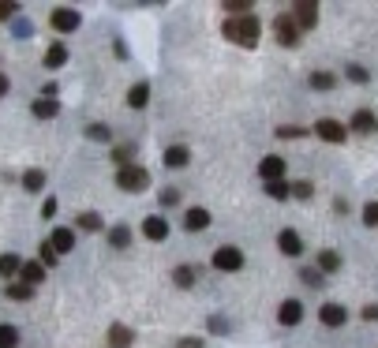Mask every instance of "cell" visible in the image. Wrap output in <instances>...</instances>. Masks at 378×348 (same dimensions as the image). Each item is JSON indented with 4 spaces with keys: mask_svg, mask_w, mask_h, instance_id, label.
Instances as JSON below:
<instances>
[{
    "mask_svg": "<svg viewBox=\"0 0 378 348\" xmlns=\"http://www.w3.org/2000/svg\"><path fill=\"white\" fill-rule=\"evenodd\" d=\"M221 34L229 38L232 45H244V49H255L259 45V34H262V23L259 15H236V19H225L221 23Z\"/></svg>",
    "mask_w": 378,
    "mask_h": 348,
    "instance_id": "6da1fadb",
    "label": "cell"
},
{
    "mask_svg": "<svg viewBox=\"0 0 378 348\" xmlns=\"http://www.w3.org/2000/svg\"><path fill=\"white\" fill-rule=\"evenodd\" d=\"M116 187L127 195H139L150 187V172L142 165H124V169H116Z\"/></svg>",
    "mask_w": 378,
    "mask_h": 348,
    "instance_id": "7a4b0ae2",
    "label": "cell"
},
{
    "mask_svg": "<svg viewBox=\"0 0 378 348\" xmlns=\"http://www.w3.org/2000/svg\"><path fill=\"white\" fill-rule=\"evenodd\" d=\"M210 263H214V270H221V273H240L247 258H244V251H240L236 243H225V247H217V251H214Z\"/></svg>",
    "mask_w": 378,
    "mask_h": 348,
    "instance_id": "3957f363",
    "label": "cell"
},
{
    "mask_svg": "<svg viewBox=\"0 0 378 348\" xmlns=\"http://www.w3.org/2000/svg\"><path fill=\"white\" fill-rule=\"evenodd\" d=\"M300 34H303V30L296 27L292 12H281L277 19H273V38H277V45H285V49H296V45H300Z\"/></svg>",
    "mask_w": 378,
    "mask_h": 348,
    "instance_id": "277c9868",
    "label": "cell"
},
{
    "mask_svg": "<svg viewBox=\"0 0 378 348\" xmlns=\"http://www.w3.org/2000/svg\"><path fill=\"white\" fill-rule=\"evenodd\" d=\"M315 131L323 142H333V146H341L344 139H349V124H341V120H333V116H323V120H315Z\"/></svg>",
    "mask_w": 378,
    "mask_h": 348,
    "instance_id": "5b68a950",
    "label": "cell"
},
{
    "mask_svg": "<svg viewBox=\"0 0 378 348\" xmlns=\"http://www.w3.org/2000/svg\"><path fill=\"white\" fill-rule=\"evenodd\" d=\"M49 27L56 30V34H75V30L83 27V15H79L75 8H53Z\"/></svg>",
    "mask_w": 378,
    "mask_h": 348,
    "instance_id": "8992f818",
    "label": "cell"
},
{
    "mask_svg": "<svg viewBox=\"0 0 378 348\" xmlns=\"http://www.w3.org/2000/svg\"><path fill=\"white\" fill-rule=\"evenodd\" d=\"M292 19L300 30H315L318 27V4L315 0H300V4H292Z\"/></svg>",
    "mask_w": 378,
    "mask_h": 348,
    "instance_id": "52a82bcc",
    "label": "cell"
},
{
    "mask_svg": "<svg viewBox=\"0 0 378 348\" xmlns=\"http://www.w3.org/2000/svg\"><path fill=\"white\" fill-rule=\"evenodd\" d=\"M349 131H356V135H375L378 131V116L371 113V109H356L349 120Z\"/></svg>",
    "mask_w": 378,
    "mask_h": 348,
    "instance_id": "ba28073f",
    "label": "cell"
},
{
    "mask_svg": "<svg viewBox=\"0 0 378 348\" xmlns=\"http://www.w3.org/2000/svg\"><path fill=\"white\" fill-rule=\"evenodd\" d=\"M277 247H281V255L300 258V255H303V240H300V232H296V228H281V232H277Z\"/></svg>",
    "mask_w": 378,
    "mask_h": 348,
    "instance_id": "9c48e42d",
    "label": "cell"
},
{
    "mask_svg": "<svg viewBox=\"0 0 378 348\" xmlns=\"http://www.w3.org/2000/svg\"><path fill=\"white\" fill-rule=\"evenodd\" d=\"M142 236H147V240H154V243L168 240V221L162 217V213H150V217H142Z\"/></svg>",
    "mask_w": 378,
    "mask_h": 348,
    "instance_id": "30bf717a",
    "label": "cell"
},
{
    "mask_svg": "<svg viewBox=\"0 0 378 348\" xmlns=\"http://www.w3.org/2000/svg\"><path fill=\"white\" fill-rule=\"evenodd\" d=\"M277 322H281V326H300V322H303V304H300V299H281Z\"/></svg>",
    "mask_w": 378,
    "mask_h": 348,
    "instance_id": "8fae6325",
    "label": "cell"
},
{
    "mask_svg": "<svg viewBox=\"0 0 378 348\" xmlns=\"http://www.w3.org/2000/svg\"><path fill=\"white\" fill-rule=\"evenodd\" d=\"M210 210H203V206H191L188 213H184V232H206L210 228Z\"/></svg>",
    "mask_w": 378,
    "mask_h": 348,
    "instance_id": "7c38bea8",
    "label": "cell"
},
{
    "mask_svg": "<svg viewBox=\"0 0 378 348\" xmlns=\"http://www.w3.org/2000/svg\"><path fill=\"white\" fill-rule=\"evenodd\" d=\"M318 322L329 326V330H337V326H344V322H349V311H344L341 304H323V307H318Z\"/></svg>",
    "mask_w": 378,
    "mask_h": 348,
    "instance_id": "4fadbf2b",
    "label": "cell"
},
{
    "mask_svg": "<svg viewBox=\"0 0 378 348\" xmlns=\"http://www.w3.org/2000/svg\"><path fill=\"white\" fill-rule=\"evenodd\" d=\"M259 176L266 180V184H270V180H285V157L266 154V157L259 161Z\"/></svg>",
    "mask_w": 378,
    "mask_h": 348,
    "instance_id": "5bb4252c",
    "label": "cell"
},
{
    "mask_svg": "<svg viewBox=\"0 0 378 348\" xmlns=\"http://www.w3.org/2000/svg\"><path fill=\"white\" fill-rule=\"evenodd\" d=\"M105 337H109V348H131L135 345V330L124 326V322H112Z\"/></svg>",
    "mask_w": 378,
    "mask_h": 348,
    "instance_id": "9a60e30c",
    "label": "cell"
},
{
    "mask_svg": "<svg viewBox=\"0 0 378 348\" xmlns=\"http://www.w3.org/2000/svg\"><path fill=\"white\" fill-rule=\"evenodd\" d=\"M135 236H131V225H112L109 228V247L112 251H131Z\"/></svg>",
    "mask_w": 378,
    "mask_h": 348,
    "instance_id": "2e32d148",
    "label": "cell"
},
{
    "mask_svg": "<svg viewBox=\"0 0 378 348\" xmlns=\"http://www.w3.org/2000/svg\"><path fill=\"white\" fill-rule=\"evenodd\" d=\"M49 243H53V251H56V255H68V251H75V232L60 225V228H53Z\"/></svg>",
    "mask_w": 378,
    "mask_h": 348,
    "instance_id": "e0dca14e",
    "label": "cell"
},
{
    "mask_svg": "<svg viewBox=\"0 0 378 348\" xmlns=\"http://www.w3.org/2000/svg\"><path fill=\"white\" fill-rule=\"evenodd\" d=\"M162 161L168 165V169H184V165L191 161V150L184 146V142H173V146L165 150V157H162Z\"/></svg>",
    "mask_w": 378,
    "mask_h": 348,
    "instance_id": "ac0fdd59",
    "label": "cell"
},
{
    "mask_svg": "<svg viewBox=\"0 0 378 348\" xmlns=\"http://www.w3.org/2000/svg\"><path fill=\"white\" fill-rule=\"evenodd\" d=\"M19 270H23V258L12 255V251H4V255H0V278H4V281H19Z\"/></svg>",
    "mask_w": 378,
    "mask_h": 348,
    "instance_id": "d6986e66",
    "label": "cell"
},
{
    "mask_svg": "<svg viewBox=\"0 0 378 348\" xmlns=\"http://www.w3.org/2000/svg\"><path fill=\"white\" fill-rule=\"evenodd\" d=\"M127 105H131V109H147L150 105V83H147V79H139V83L127 90Z\"/></svg>",
    "mask_w": 378,
    "mask_h": 348,
    "instance_id": "ffe728a7",
    "label": "cell"
},
{
    "mask_svg": "<svg viewBox=\"0 0 378 348\" xmlns=\"http://www.w3.org/2000/svg\"><path fill=\"white\" fill-rule=\"evenodd\" d=\"M64 64H68V45H64V42H53L49 49H45V68L56 71V68H64Z\"/></svg>",
    "mask_w": 378,
    "mask_h": 348,
    "instance_id": "44dd1931",
    "label": "cell"
},
{
    "mask_svg": "<svg viewBox=\"0 0 378 348\" xmlns=\"http://www.w3.org/2000/svg\"><path fill=\"white\" fill-rule=\"evenodd\" d=\"M19 281H23V284H30V289H38V284L45 281V266H42V263H23Z\"/></svg>",
    "mask_w": 378,
    "mask_h": 348,
    "instance_id": "7402d4cb",
    "label": "cell"
},
{
    "mask_svg": "<svg viewBox=\"0 0 378 348\" xmlns=\"http://www.w3.org/2000/svg\"><path fill=\"white\" fill-rule=\"evenodd\" d=\"M30 113H34L38 120H53V116L60 113V101L56 98H38L34 105H30Z\"/></svg>",
    "mask_w": 378,
    "mask_h": 348,
    "instance_id": "603a6c76",
    "label": "cell"
},
{
    "mask_svg": "<svg viewBox=\"0 0 378 348\" xmlns=\"http://www.w3.org/2000/svg\"><path fill=\"white\" fill-rule=\"evenodd\" d=\"M4 296L15 299V304H27V299H34V289H30V284H23V281H8L4 284Z\"/></svg>",
    "mask_w": 378,
    "mask_h": 348,
    "instance_id": "cb8c5ba5",
    "label": "cell"
},
{
    "mask_svg": "<svg viewBox=\"0 0 378 348\" xmlns=\"http://www.w3.org/2000/svg\"><path fill=\"white\" fill-rule=\"evenodd\" d=\"M42 187H45V169H27V172H23V191L38 195Z\"/></svg>",
    "mask_w": 378,
    "mask_h": 348,
    "instance_id": "d4e9b609",
    "label": "cell"
},
{
    "mask_svg": "<svg viewBox=\"0 0 378 348\" xmlns=\"http://www.w3.org/2000/svg\"><path fill=\"white\" fill-rule=\"evenodd\" d=\"M333 86H337V75H333V71H311V90L326 94V90H333Z\"/></svg>",
    "mask_w": 378,
    "mask_h": 348,
    "instance_id": "484cf974",
    "label": "cell"
},
{
    "mask_svg": "<svg viewBox=\"0 0 378 348\" xmlns=\"http://www.w3.org/2000/svg\"><path fill=\"white\" fill-rule=\"evenodd\" d=\"M318 270H323V273H337V270H341V255H337L333 247L318 251Z\"/></svg>",
    "mask_w": 378,
    "mask_h": 348,
    "instance_id": "4316f807",
    "label": "cell"
},
{
    "mask_svg": "<svg viewBox=\"0 0 378 348\" xmlns=\"http://www.w3.org/2000/svg\"><path fill=\"white\" fill-rule=\"evenodd\" d=\"M173 281H176V289H191V284L199 281V270H195V266H176Z\"/></svg>",
    "mask_w": 378,
    "mask_h": 348,
    "instance_id": "83f0119b",
    "label": "cell"
},
{
    "mask_svg": "<svg viewBox=\"0 0 378 348\" xmlns=\"http://www.w3.org/2000/svg\"><path fill=\"white\" fill-rule=\"evenodd\" d=\"M221 12H229V19H236V15H251L255 4L251 0H221Z\"/></svg>",
    "mask_w": 378,
    "mask_h": 348,
    "instance_id": "f1b7e54d",
    "label": "cell"
},
{
    "mask_svg": "<svg viewBox=\"0 0 378 348\" xmlns=\"http://www.w3.org/2000/svg\"><path fill=\"white\" fill-rule=\"evenodd\" d=\"M131 157H135V142H120V146H112V161H116L120 169H124V165H135Z\"/></svg>",
    "mask_w": 378,
    "mask_h": 348,
    "instance_id": "f546056e",
    "label": "cell"
},
{
    "mask_svg": "<svg viewBox=\"0 0 378 348\" xmlns=\"http://www.w3.org/2000/svg\"><path fill=\"white\" fill-rule=\"evenodd\" d=\"M75 221H79V228H83V232H101V213H94V210H83Z\"/></svg>",
    "mask_w": 378,
    "mask_h": 348,
    "instance_id": "4dcf8cb0",
    "label": "cell"
},
{
    "mask_svg": "<svg viewBox=\"0 0 378 348\" xmlns=\"http://www.w3.org/2000/svg\"><path fill=\"white\" fill-rule=\"evenodd\" d=\"M266 195H270V199H281V202H285L288 195H292V184H288V180H270V184H266Z\"/></svg>",
    "mask_w": 378,
    "mask_h": 348,
    "instance_id": "1f68e13d",
    "label": "cell"
},
{
    "mask_svg": "<svg viewBox=\"0 0 378 348\" xmlns=\"http://www.w3.org/2000/svg\"><path fill=\"white\" fill-rule=\"evenodd\" d=\"M273 135H277V139H303V135H311V128H300V124H281Z\"/></svg>",
    "mask_w": 378,
    "mask_h": 348,
    "instance_id": "d6a6232c",
    "label": "cell"
},
{
    "mask_svg": "<svg viewBox=\"0 0 378 348\" xmlns=\"http://www.w3.org/2000/svg\"><path fill=\"white\" fill-rule=\"evenodd\" d=\"M300 281H303V284H311V289H323V284H326V273L318 270V266H315V270L307 266V270H300Z\"/></svg>",
    "mask_w": 378,
    "mask_h": 348,
    "instance_id": "836d02e7",
    "label": "cell"
},
{
    "mask_svg": "<svg viewBox=\"0 0 378 348\" xmlns=\"http://www.w3.org/2000/svg\"><path fill=\"white\" fill-rule=\"evenodd\" d=\"M86 139H90V142H109L112 131L105 128V124H86Z\"/></svg>",
    "mask_w": 378,
    "mask_h": 348,
    "instance_id": "e575fe53",
    "label": "cell"
},
{
    "mask_svg": "<svg viewBox=\"0 0 378 348\" xmlns=\"http://www.w3.org/2000/svg\"><path fill=\"white\" fill-rule=\"evenodd\" d=\"M344 75H349L352 83H360V86H364V83H371V71H367L364 64H349V68H344Z\"/></svg>",
    "mask_w": 378,
    "mask_h": 348,
    "instance_id": "d590c367",
    "label": "cell"
},
{
    "mask_svg": "<svg viewBox=\"0 0 378 348\" xmlns=\"http://www.w3.org/2000/svg\"><path fill=\"white\" fill-rule=\"evenodd\" d=\"M56 258H60V255H56V251H53V243L45 240L42 247H38V263H42L45 270H49V266H56Z\"/></svg>",
    "mask_w": 378,
    "mask_h": 348,
    "instance_id": "8d00e7d4",
    "label": "cell"
},
{
    "mask_svg": "<svg viewBox=\"0 0 378 348\" xmlns=\"http://www.w3.org/2000/svg\"><path fill=\"white\" fill-rule=\"evenodd\" d=\"M15 345H19V330L4 322V326H0V348H15Z\"/></svg>",
    "mask_w": 378,
    "mask_h": 348,
    "instance_id": "74e56055",
    "label": "cell"
},
{
    "mask_svg": "<svg viewBox=\"0 0 378 348\" xmlns=\"http://www.w3.org/2000/svg\"><path fill=\"white\" fill-rule=\"evenodd\" d=\"M292 195H296V199H303V202H307L311 195H315V187H311V180H296V184H292Z\"/></svg>",
    "mask_w": 378,
    "mask_h": 348,
    "instance_id": "f35d334b",
    "label": "cell"
},
{
    "mask_svg": "<svg viewBox=\"0 0 378 348\" xmlns=\"http://www.w3.org/2000/svg\"><path fill=\"white\" fill-rule=\"evenodd\" d=\"M364 225L378 228V202H367V206H364Z\"/></svg>",
    "mask_w": 378,
    "mask_h": 348,
    "instance_id": "ab89813d",
    "label": "cell"
},
{
    "mask_svg": "<svg viewBox=\"0 0 378 348\" xmlns=\"http://www.w3.org/2000/svg\"><path fill=\"white\" fill-rule=\"evenodd\" d=\"M210 334H229V319H221V314H210Z\"/></svg>",
    "mask_w": 378,
    "mask_h": 348,
    "instance_id": "60d3db41",
    "label": "cell"
},
{
    "mask_svg": "<svg viewBox=\"0 0 378 348\" xmlns=\"http://www.w3.org/2000/svg\"><path fill=\"white\" fill-rule=\"evenodd\" d=\"M19 15V4H12V0H0V23L4 19H15Z\"/></svg>",
    "mask_w": 378,
    "mask_h": 348,
    "instance_id": "b9f144b4",
    "label": "cell"
},
{
    "mask_svg": "<svg viewBox=\"0 0 378 348\" xmlns=\"http://www.w3.org/2000/svg\"><path fill=\"white\" fill-rule=\"evenodd\" d=\"M176 202H180V191H176V187H165V191H162V206H176Z\"/></svg>",
    "mask_w": 378,
    "mask_h": 348,
    "instance_id": "7bdbcfd3",
    "label": "cell"
},
{
    "mask_svg": "<svg viewBox=\"0 0 378 348\" xmlns=\"http://www.w3.org/2000/svg\"><path fill=\"white\" fill-rule=\"evenodd\" d=\"M176 348H206V341H203V337H180Z\"/></svg>",
    "mask_w": 378,
    "mask_h": 348,
    "instance_id": "ee69618b",
    "label": "cell"
},
{
    "mask_svg": "<svg viewBox=\"0 0 378 348\" xmlns=\"http://www.w3.org/2000/svg\"><path fill=\"white\" fill-rule=\"evenodd\" d=\"M360 319H364V322H378V304H367L364 311H360Z\"/></svg>",
    "mask_w": 378,
    "mask_h": 348,
    "instance_id": "f6af8a7d",
    "label": "cell"
},
{
    "mask_svg": "<svg viewBox=\"0 0 378 348\" xmlns=\"http://www.w3.org/2000/svg\"><path fill=\"white\" fill-rule=\"evenodd\" d=\"M53 213H56V199H45V206H42V217H45V221H49V217H53Z\"/></svg>",
    "mask_w": 378,
    "mask_h": 348,
    "instance_id": "bcb514c9",
    "label": "cell"
},
{
    "mask_svg": "<svg viewBox=\"0 0 378 348\" xmlns=\"http://www.w3.org/2000/svg\"><path fill=\"white\" fill-rule=\"evenodd\" d=\"M8 90H12V83H8V75H4V71H0V98H4Z\"/></svg>",
    "mask_w": 378,
    "mask_h": 348,
    "instance_id": "7dc6e473",
    "label": "cell"
}]
</instances>
